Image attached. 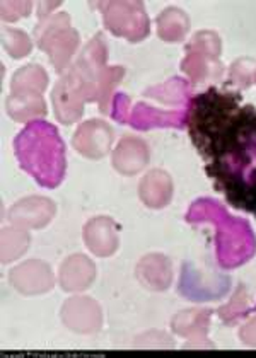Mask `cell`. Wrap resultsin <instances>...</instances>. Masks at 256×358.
<instances>
[{"label":"cell","instance_id":"cell-1","mask_svg":"<svg viewBox=\"0 0 256 358\" xmlns=\"http://www.w3.org/2000/svg\"><path fill=\"white\" fill-rule=\"evenodd\" d=\"M186 124L213 188L256 217V108L239 92L208 87L192 97Z\"/></svg>","mask_w":256,"mask_h":358},{"label":"cell","instance_id":"cell-6","mask_svg":"<svg viewBox=\"0 0 256 358\" xmlns=\"http://www.w3.org/2000/svg\"><path fill=\"white\" fill-rule=\"evenodd\" d=\"M34 41L38 48L50 57V62L57 72L65 73V70L72 65V58L76 57L77 48H79L80 36L73 28H64L40 34L34 38Z\"/></svg>","mask_w":256,"mask_h":358},{"label":"cell","instance_id":"cell-19","mask_svg":"<svg viewBox=\"0 0 256 358\" xmlns=\"http://www.w3.org/2000/svg\"><path fill=\"white\" fill-rule=\"evenodd\" d=\"M125 70L123 67H106L101 72L98 80V104L101 113H110L111 111V96H113V89L116 84L122 80Z\"/></svg>","mask_w":256,"mask_h":358},{"label":"cell","instance_id":"cell-14","mask_svg":"<svg viewBox=\"0 0 256 358\" xmlns=\"http://www.w3.org/2000/svg\"><path fill=\"white\" fill-rule=\"evenodd\" d=\"M138 193L143 203L150 208H162L173 196V182L164 171H150L141 181Z\"/></svg>","mask_w":256,"mask_h":358},{"label":"cell","instance_id":"cell-11","mask_svg":"<svg viewBox=\"0 0 256 358\" xmlns=\"http://www.w3.org/2000/svg\"><path fill=\"white\" fill-rule=\"evenodd\" d=\"M96 278V266L85 255H72L60 264L58 283L64 292H84Z\"/></svg>","mask_w":256,"mask_h":358},{"label":"cell","instance_id":"cell-25","mask_svg":"<svg viewBox=\"0 0 256 358\" xmlns=\"http://www.w3.org/2000/svg\"><path fill=\"white\" fill-rule=\"evenodd\" d=\"M241 338L248 345L256 346V319L241 331Z\"/></svg>","mask_w":256,"mask_h":358},{"label":"cell","instance_id":"cell-3","mask_svg":"<svg viewBox=\"0 0 256 358\" xmlns=\"http://www.w3.org/2000/svg\"><path fill=\"white\" fill-rule=\"evenodd\" d=\"M94 7L101 10L104 26L115 36L135 43L149 34V19L141 2H99Z\"/></svg>","mask_w":256,"mask_h":358},{"label":"cell","instance_id":"cell-21","mask_svg":"<svg viewBox=\"0 0 256 358\" xmlns=\"http://www.w3.org/2000/svg\"><path fill=\"white\" fill-rule=\"evenodd\" d=\"M255 76L256 62L251 60V58H241V60L234 62L231 70H229V77L239 87H250L251 83L255 80Z\"/></svg>","mask_w":256,"mask_h":358},{"label":"cell","instance_id":"cell-15","mask_svg":"<svg viewBox=\"0 0 256 358\" xmlns=\"http://www.w3.org/2000/svg\"><path fill=\"white\" fill-rule=\"evenodd\" d=\"M138 280L152 290H166L171 283V264L164 256L149 255L137 266Z\"/></svg>","mask_w":256,"mask_h":358},{"label":"cell","instance_id":"cell-24","mask_svg":"<svg viewBox=\"0 0 256 358\" xmlns=\"http://www.w3.org/2000/svg\"><path fill=\"white\" fill-rule=\"evenodd\" d=\"M57 7H60V2H40L38 3V17H40V21L50 17Z\"/></svg>","mask_w":256,"mask_h":358},{"label":"cell","instance_id":"cell-26","mask_svg":"<svg viewBox=\"0 0 256 358\" xmlns=\"http://www.w3.org/2000/svg\"><path fill=\"white\" fill-rule=\"evenodd\" d=\"M255 80H256V76H255Z\"/></svg>","mask_w":256,"mask_h":358},{"label":"cell","instance_id":"cell-22","mask_svg":"<svg viewBox=\"0 0 256 358\" xmlns=\"http://www.w3.org/2000/svg\"><path fill=\"white\" fill-rule=\"evenodd\" d=\"M186 50H197V52L204 53V55H208L212 58H217L220 53V40L217 34L211 33V31H204V33L195 34L192 43L186 46Z\"/></svg>","mask_w":256,"mask_h":358},{"label":"cell","instance_id":"cell-23","mask_svg":"<svg viewBox=\"0 0 256 358\" xmlns=\"http://www.w3.org/2000/svg\"><path fill=\"white\" fill-rule=\"evenodd\" d=\"M33 10V2H2V19L6 22H15L21 17H28Z\"/></svg>","mask_w":256,"mask_h":358},{"label":"cell","instance_id":"cell-2","mask_svg":"<svg viewBox=\"0 0 256 358\" xmlns=\"http://www.w3.org/2000/svg\"><path fill=\"white\" fill-rule=\"evenodd\" d=\"M21 167L45 188H57L65 176V145L50 123L31 122L14 140Z\"/></svg>","mask_w":256,"mask_h":358},{"label":"cell","instance_id":"cell-20","mask_svg":"<svg viewBox=\"0 0 256 358\" xmlns=\"http://www.w3.org/2000/svg\"><path fill=\"white\" fill-rule=\"evenodd\" d=\"M2 45L3 50L15 60L28 57L33 50V41L24 31L7 28V26L2 28Z\"/></svg>","mask_w":256,"mask_h":358},{"label":"cell","instance_id":"cell-18","mask_svg":"<svg viewBox=\"0 0 256 358\" xmlns=\"http://www.w3.org/2000/svg\"><path fill=\"white\" fill-rule=\"evenodd\" d=\"M48 87V73L38 64H29L19 69L10 80V91H38L41 92Z\"/></svg>","mask_w":256,"mask_h":358},{"label":"cell","instance_id":"cell-17","mask_svg":"<svg viewBox=\"0 0 256 358\" xmlns=\"http://www.w3.org/2000/svg\"><path fill=\"white\" fill-rule=\"evenodd\" d=\"M31 237L28 229L17 227H3L2 229V263L7 264L21 258L28 251Z\"/></svg>","mask_w":256,"mask_h":358},{"label":"cell","instance_id":"cell-16","mask_svg":"<svg viewBox=\"0 0 256 358\" xmlns=\"http://www.w3.org/2000/svg\"><path fill=\"white\" fill-rule=\"evenodd\" d=\"M188 28V15L176 7H169L157 17V33L164 41H181Z\"/></svg>","mask_w":256,"mask_h":358},{"label":"cell","instance_id":"cell-8","mask_svg":"<svg viewBox=\"0 0 256 358\" xmlns=\"http://www.w3.org/2000/svg\"><path fill=\"white\" fill-rule=\"evenodd\" d=\"M113 143V130L103 120H87L76 130L72 145L87 159H101L108 154Z\"/></svg>","mask_w":256,"mask_h":358},{"label":"cell","instance_id":"cell-4","mask_svg":"<svg viewBox=\"0 0 256 358\" xmlns=\"http://www.w3.org/2000/svg\"><path fill=\"white\" fill-rule=\"evenodd\" d=\"M85 103L89 101L83 80L67 69L52 91V104L57 120L62 124L77 123L83 118Z\"/></svg>","mask_w":256,"mask_h":358},{"label":"cell","instance_id":"cell-5","mask_svg":"<svg viewBox=\"0 0 256 358\" xmlns=\"http://www.w3.org/2000/svg\"><path fill=\"white\" fill-rule=\"evenodd\" d=\"M60 317L65 328L79 334L98 333L103 326V313L99 303L85 295H76L65 301Z\"/></svg>","mask_w":256,"mask_h":358},{"label":"cell","instance_id":"cell-13","mask_svg":"<svg viewBox=\"0 0 256 358\" xmlns=\"http://www.w3.org/2000/svg\"><path fill=\"white\" fill-rule=\"evenodd\" d=\"M113 167L120 174L131 176L142 171L149 162V149L141 138L125 137L120 140L111 155Z\"/></svg>","mask_w":256,"mask_h":358},{"label":"cell","instance_id":"cell-10","mask_svg":"<svg viewBox=\"0 0 256 358\" xmlns=\"http://www.w3.org/2000/svg\"><path fill=\"white\" fill-rule=\"evenodd\" d=\"M83 236L89 251L99 258L111 256L118 249V232L110 217H96L85 222Z\"/></svg>","mask_w":256,"mask_h":358},{"label":"cell","instance_id":"cell-9","mask_svg":"<svg viewBox=\"0 0 256 358\" xmlns=\"http://www.w3.org/2000/svg\"><path fill=\"white\" fill-rule=\"evenodd\" d=\"M57 205L46 196H28L10 207L9 220L22 229H43L53 220Z\"/></svg>","mask_w":256,"mask_h":358},{"label":"cell","instance_id":"cell-7","mask_svg":"<svg viewBox=\"0 0 256 358\" xmlns=\"http://www.w3.org/2000/svg\"><path fill=\"white\" fill-rule=\"evenodd\" d=\"M9 282L19 294L41 295L53 289L55 275L48 263L29 259L13 268L9 273Z\"/></svg>","mask_w":256,"mask_h":358},{"label":"cell","instance_id":"cell-12","mask_svg":"<svg viewBox=\"0 0 256 358\" xmlns=\"http://www.w3.org/2000/svg\"><path fill=\"white\" fill-rule=\"evenodd\" d=\"M6 110L14 122L29 123L45 118L48 106H46L41 92L24 89V91H10L6 101Z\"/></svg>","mask_w":256,"mask_h":358}]
</instances>
